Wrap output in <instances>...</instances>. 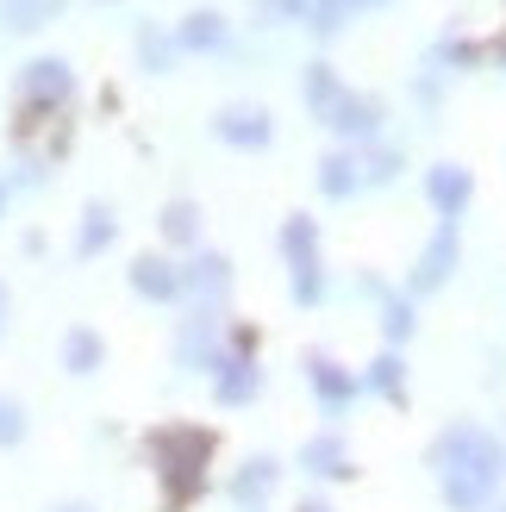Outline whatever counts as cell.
<instances>
[{
	"label": "cell",
	"mask_w": 506,
	"mask_h": 512,
	"mask_svg": "<svg viewBox=\"0 0 506 512\" xmlns=\"http://www.w3.org/2000/svg\"><path fill=\"white\" fill-rule=\"evenodd\" d=\"M219 394H225V400H250V394H257V375H250V363H225Z\"/></svg>",
	"instance_id": "cell-9"
},
{
	"label": "cell",
	"mask_w": 506,
	"mask_h": 512,
	"mask_svg": "<svg viewBox=\"0 0 506 512\" xmlns=\"http://www.w3.org/2000/svg\"><path fill=\"white\" fill-rule=\"evenodd\" d=\"M500 512H506V506H500Z\"/></svg>",
	"instance_id": "cell-15"
},
{
	"label": "cell",
	"mask_w": 506,
	"mask_h": 512,
	"mask_svg": "<svg viewBox=\"0 0 506 512\" xmlns=\"http://www.w3.org/2000/svg\"><path fill=\"white\" fill-rule=\"evenodd\" d=\"M375 119H382V107H375V100L363 94V100H332V125L338 132H375Z\"/></svg>",
	"instance_id": "cell-7"
},
{
	"label": "cell",
	"mask_w": 506,
	"mask_h": 512,
	"mask_svg": "<svg viewBox=\"0 0 506 512\" xmlns=\"http://www.w3.org/2000/svg\"><path fill=\"white\" fill-rule=\"evenodd\" d=\"M425 463L438 469V494L450 512H494V494H500V469H506V450L494 431L482 425H444L432 444H425Z\"/></svg>",
	"instance_id": "cell-1"
},
{
	"label": "cell",
	"mask_w": 506,
	"mask_h": 512,
	"mask_svg": "<svg viewBox=\"0 0 506 512\" xmlns=\"http://www.w3.org/2000/svg\"><path fill=\"white\" fill-rule=\"evenodd\" d=\"M382 325H388V344H407L413 338V306L394 300V294H382Z\"/></svg>",
	"instance_id": "cell-8"
},
{
	"label": "cell",
	"mask_w": 506,
	"mask_h": 512,
	"mask_svg": "<svg viewBox=\"0 0 506 512\" xmlns=\"http://www.w3.org/2000/svg\"><path fill=\"white\" fill-rule=\"evenodd\" d=\"M300 512H332V506H325V500H307V506H300Z\"/></svg>",
	"instance_id": "cell-14"
},
{
	"label": "cell",
	"mask_w": 506,
	"mask_h": 512,
	"mask_svg": "<svg viewBox=\"0 0 506 512\" xmlns=\"http://www.w3.org/2000/svg\"><path fill=\"white\" fill-rule=\"evenodd\" d=\"M300 463H307V475H357L338 438H313L307 450H300Z\"/></svg>",
	"instance_id": "cell-6"
},
{
	"label": "cell",
	"mask_w": 506,
	"mask_h": 512,
	"mask_svg": "<svg viewBox=\"0 0 506 512\" xmlns=\"http://www.w3.org/2000/svg\"><path fill=\"white\" fill-rule=\"evenodd\" d=\"M357 388H363V381L350 375V369H338V363H325V356H313V394L332 406V413H344V406L357 400Z\"/></svg>",
	"instance_id": "cell-4"
},
{
	"label": "cell",
	"mask_w": 506,
	"mask_h": 512,
	"mask_svg": "<svg viewBox=\"0 0 506 512\" xmlns=\"http://www.w3.org/2000/svg\"><path fill=\"white\" fill-rule=\"evenodd\" d=\"M363 388H375L388 406H407V363H400V350H382L363 375Z\"/></svg>",
	"instance_id": "cell-5"
},
{
	"label": "cell",
	"mask_w": 506,
	"mask_h": 512,
	"mask_svg": "<svg viewBox=\"0 0 506 512\" xmlns=\"http://www.w3.org/2000/svg\"><path fill=\"white\" fill-rule=\"evenodd\" d=\"M350 169H357L350 157H332V163L319 169V188H325V194H350V188H357V175H350Z\"/></svg>",
	"instance_id": "cell-10"
},
{
	"label": "cell",
	"mask_w": 506,
	"mask_h": 512,
	"mask_svg": "<svg viewBox=\"0 0 506 512\" xmlns=\"http://www.w3.org/2000/svg\"><path fill=\"white\" fill-rule=\"evenodd\" d=\"M469 169H457V163H444V169H432L425 175V194H432V207L444 213V219H457L463 207H469Z\"/></svg>",
	"instance_id": "cell-3"
},
{
	"label": "cell",
	"mask_w": 506,
	"mask_h": 512,
	"mask_svg": "<svg viewBox=\"0 0 506 512\" xmlns=\"http://www.w3.org/2000/svg\"><path fill=\"white\" fill-rule=\"evenodd\" d=\"M225 132H238V138H250V144H257V138L269 132V125H263L257 113H238V125H232V119H225Z\"/></svg>",
	"instance_id": "cell-12"
},
{
	"label": "cell",
	"mask_w": 506,
	"mask_h": 512,
	"mask_svg": "<svg viewBox=\"0 0 506 512\" xmlns=\"http://www.w3.org/2000/svg\"><path fill=\"white\" fill-rule=\"evenodd\" d=\"M288 250L300 256V263H313V225H307V219H294V225H288Z\"/></svg>",
	"instance_id": "cell-11"
},
{
	"label": "cell",
	"mask_w": 506,
	"mask_h": 512,
	"mask_svg": "<svg viewBox=\"0 0 506 512\" xmlns=\"http://www.w3.org/2000/svg\"><path fill=\"white\" fill-rule=\"evenodd\" d=\"M457 269V225H438V238L425 244V256H419V269H413V294H425V288H438V281Z\"/></svg>",
	"instance_id": "cell-2"
},
{
	"label": "cell",
	"mask_w": 506,
	"mask_h": 512,
	"mask_svg": "<svg viewBox=\"0 0 506 512\" xmlns=\"http://www.w3.org/2000/svg\"><path fill=\"white\" fill-rule=\"evenodd\" d=\"M69 363H94V338H69Z\"/></svg>",
	"instance_id": "cell-13"
}]
</instances>
